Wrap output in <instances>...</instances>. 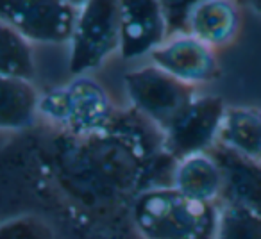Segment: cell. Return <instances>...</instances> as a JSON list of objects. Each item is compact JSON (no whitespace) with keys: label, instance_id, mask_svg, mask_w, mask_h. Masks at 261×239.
<instances>
[{"label":"cell","instance_id":"ba28073f","mask_svg":"<svg viewBox=\"0 0 261 239\" xmlns=\"http://www.w3.org/2000/svg\"><path fill=\"white\" fill-rule=\"evenodd\" d=\"M120 57L125 61L150 55L168 38L160 0H118Z\"/></svg>","mask_w":261,"mask_h":239},{"label":"cell","instance_id":"30bf717a","mask_svg":"<svg viewBox=\"0 0 261 239\" xmlns=\"http://www.w3.org/2000/svg\"><path fill=\"white\" fill-rule=\"evenodd\" d=\"M240 27L242 11L236 0H202L190 15L186 33L218 50L238 38Z\"/></svg>","mask_w":261,"mask_h":239},{"label":"cell","instance_id":"3957f363","mask_svg":"<svg viewBox=\"0 0 261 239\" xmlns=\"http://www.w3.org/2000/svg\"><path fill=\"white\" fill-rule=\"evenodd\" d=\"M68 68L72 75H86L120 52L118 0H86L77 9L70 38Z\"/></svg>","mask_w":261,"mask_h":239},{"label":"cell","instance_id":"ac0fdd59","mask_svg":"<svg viewBox=\"0 0 261 239\" xmlns=\"http://www.w3.org/2000/svg\"><path fill=\"white\" fill-rule=\"evenodd\" d=\"M240 6H247V8H250L252 11L259 13L261 15V0H236Z\"/></svg>","mask_w":261,"mask_h":239},{"label":"cell","instance_id":"9c48e42d","mask_svg":"<svg viewBox=\"0 0 261 239\" xmlns=\"http://www.w3.org/2000/svg\"><path fill=\"white\" fill-rule=\"evenodd\" d=\"M210 154L222 171V195L218 205L261 209V161L236 154L218 143Z\"/></svg>","mask_w":261,"mask_h":239},{"label":"cell","instance_id":"2e32d148","mask_svg":"<svg viewBox=\"0 0 261 239\" xmlns=\"http://www.w3.org/2000/svg\"><path fill=\"white\" fill-rule=\"evenodd\" d=\"M0 239H56V234L43 218L18 214L0 221Z\"/></svg>","mask_w":261,"mask_h":239},{"label":"cell","instance_id":"52a82bcc","mask_svg":"<svg viewBox=\"0 0 261 239\" xmlns=\"http://www.w3.org/2000/svg\"><path fill=\"white\" fill-rule=\"evenodd\" d=\"M149 57L150 65L195 89L220 77L217 50L190 33L170 34Z\"/></svg>","mask_w":261,"mask_h":239},{"label":"cell","instance_id":"9a60e30c","mask_svg":"<svg viewBox=\"0 0 261 239\" xmlns=\"http://www.w3.org/2000/svg\"><path fill=\"white\" fill-rule=\"evenodd\" d=\"M215 239H261V209L218 205Z\"/></svg>","mask_w":261,"mask_h":239},{"label":"cell","instance_id":"d6986e66","mask_svg":"<svg viewBox=\"0 0 261 239\" xmlns=\"http://www.w3.org/2000/svg\"><path fill=\"white\" fill-rule=\"evenodd\" d=\"M65 2L68 6H72L73 9H79V8H83V6L86 4V0H65Z\"/></svg>","mask_w":261,"mask_h":239},{"label":"cell","instance_id":"8992f818","mask_svg":"<svg viewBox=\"0 0 261 239\" xmlns=\"http://www.w3.org/2000/svg\"><path fill=\"white\" fill-rule=\"evenodd\" d=\"M75 16L65 0H0V22L29 43H68Z\"/></svg>","mask_w":261,"mask_h":239},{"label":"cell","instance_id":"e0dca14e","mask_svg":"<svg viewBox=\"0 0 261 239\" xmlns=\"http://www.w3.org/2000/svg\"><path fill=\"white\" fill-rule=\"evenodd\" d=\"M199 2H202V0H160L168 25V36L186 33L188 18Z\"/></svg>","mask_w":261,"mask_h":239},{"label":"cell","instance_id":"6da1fadb","mask_svg":"<svg viewBox=\"0 0 261 239\" xmlns=\"http://www.w3.org/2000/svg\"><path fill=\"white\" fill-rule=\"evenodd\" d=\"M217 203L199 202L174 186H152L135 196L130 225L142 239H215Z\"/></svg>","mask_w":261,"mask_h":239},{"label":"cell","instance_id":"7a4b0ae2","mask_svg":"<svg viewBox=\"0 0 261 239\" xmlns=\"http://www.w3.org/2000/svg\"><path fill=\"white\" fill-rule=\"evenodd\" d=\"M116 112L106 87L90 73L73 75L68 82L47 89L38 104V118L52 131L73 138L106 131Z\"/></svg>","mask_w":261,"mask_h":239},{"label":"cell","instance_id":"7c38bea8","mask_svg":"<svg viewBox=\"0 0 261 239\" xmlns=\"http://www.w3.org/2000/svg\"><path fill=\"white\" fill-rule=\"evenodd\" d=\"M40 91L33 80L0 77V132H25L36 124Z\"/></svg>","mask_w":261,"mask_h":239},{"label":"cell","instance_id":"277c9868","mask_svg":"<svg viewBox=\"0 0 261 239\" xmlns=\"http://www.w3.org/2000/svg\"><path fill=\"white\" fill-rule=\"evenodd\" d=\"M123 86L130 109L152 124L160 132H163L181 114L182 109L197 95L195 87L179 82L154 65L127 72Z\"/></svg>","mask_w":261,"mask_h":239},{"label":"cell","instance_id":"5b68a950","mask_svg":"<svg viewBox=\"0 0 261 239\" xmlns=\"http://www.w3.org/2000/svg\"><path fill=\"white\" fill-rule=\"evenodd\" d=\"M227 105L217 95L197 93L181 114L161 132L163 150L175 161L210 152L218 143Z\"/></svg>","mask_w":261,"mask_h":239},{"label":"cell","instance_id":"8fae6325","mask_svg":"<svg viewBox=\"0 0 261 239\" xmlns=\"http://www.w3.org/2000/svg\"><path fill=\"white\" fill-rule=\"evenodd\" d=\"M172 186L199 202L217 203L222 195V171L210 152L182 157L175 163Z\"/></svg>","mask_w":261,"mask_h":239},{"label":"cell","instance_id":"4fadbf2b","mask_svg":"<svg viewBox=\"0 0 261 239\" xmlns=\"http://www.w3.org/2000/svg\"><path fill=\"white\" fill-rule=\"evenodd\" d=\"M218 145L261 161V109L243 105L227 107Z\"/></svg>","mask_w":261,"mask_h":239},{"label":"cell","instance_id":"5bb4252c","mask_svg":"<svg viewBox=\"0 0 261 239\" xmlns=\"http://www.w3.org/2000/svg\"><path fill=\"white\" fill-rule=\"evenodd\" d=\"M36 73L31 43L0 22V77L33 80Z\"/></svg>","mask_w":261,"mask_h":239}]
</instances>
